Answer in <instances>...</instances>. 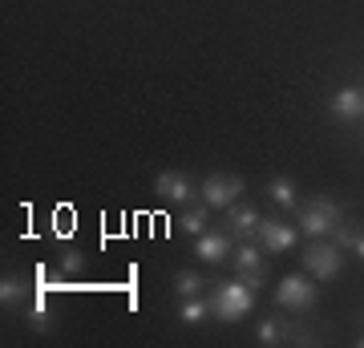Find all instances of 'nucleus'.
Segmentation results:
<instances>
[{
    "label": "nucleus",
    "mask_w": 364,
    "mask_h": 348,
    "mask_svg": "<svg viewBox=\"0 0 364 348\" xmlns=\"http://www.w3.org/2000/svg\"><path fill=\"white\" fill-rule=\"evenodd\" d=\"M251 308H255V288H247L243 280H235V284H223L219 292L210 296V312H215L223 324L243 320Z\"/></svg>",
    "instance_id": "f257e3e1"
},
{
    "label": "nucleus",
    "mask_w": 364,
    "mask_h": 348,
    "mask_svg": "<svg viewBox=\"0 0 364 348\" xmlns=\"http://www.w3.org/2000/svg\"><path fill=\"white\" fill-rule=\"evenodd\" d=\"M344 223V211H340L332 199H308L304 203V211H299V231L304 235H312V239H324V235H332Z\"/></svg>",
    "instance_id": "f03ea898"
},
{
    "label": "nucleus",
    "mask_w": 364,
    "mask_h": 348,
    "mask_svg": "<svg viewBox=\"0 0 364 348\" xmlns=\"http://www.w3.org/2000/svg\"><path fill=\"white\" fill-rule=\"evenodd\" d=\"M340 268H344L340 247H332V243L304 247V271H308L312 280H332V275H340Z\"/></svg>",
    "instance_id": "7ed1b4c3"
},
{
    "label": "nucleus",
    "mask_w": 364,
    "mask_h": 348,
    "mask_svg": "<svg viewBox=\"0 0 364 348\" xmlns=\"http://www.w3.org/2000/svg\"><path fill=\"white\" fill-rule=\"evenodd\" d=\"M316 300H320V292H316V284L308 275H287L284 284H279V292H275V304L279 308H291V312L312 308Z\"/></svg>",
    "instance_id": "20e7f679"
},
{
    "label": "nucleus",
    "mask_w": 364,
    "mask_h": 348,
    "mask_svg": "<svg viewBox=\"0 0 364 348\" xmlns=\"http://www.w3.org/2000/svg\"><path fill=\"white\" fill-rule=\"evenodd\" d=\"M203 203L215 206V211H227V206L243 194V179H235V174H210L207 182H203Z\"/></svg>",
    "instance_id": "39448f33"
},
{
    "label": "nucleus",
    "mask_w": 364,
    "mask_h": 348,
    "mask_svg": "<svg viewBox=\"0 0 364 348\" xmlns=\"http://www.w3.org/2000/svg\"><path fill=\"white\" fill-rule=\"evenodd\" d=\"M231 263H235V280H243L247 288H263V251L255 243H243L239 251L231 255Z\"/></svg>",
    "instance_id": "423d86ee"
},
{
    "label": "nucleus",
    "mask_w": 364,
    "mask_h": 348,
    "mask_svg": "<svg viewBox=\"0 0 364 348\" xmlns=\"http://www.w3.org/2000/svg\"><path fill=\"white\" fill-rule=\"evenodd\" d=\"M154 194H162L170 203H191L198 194V186L191 182V174H182V170H162L154 179Z\"/></svg>",
    "instance_id": "0eeeda50"
},
{
    "label": "nucleus",
    "mask_w": 364,
    "mask_h": 348,
    "mask_svg": "<svg viewBox=\"0 0 364 348\" xmlns=\"http://www.w3.org/2000/svg\"><path fill=\"white\" fill-rule=\"evenodd\" d=\"M255 239H259V247H267V251H287V247H296L299 227H291V223H279V219H263Z\"/></svg>",
    "instance_id": "6e6552de"
},
{
    "label": "nucleus",
    "mask_w": 364,
    "mask_h": 348,
    "mask_svg": "<svg viewBox=\"0 0 364 348\" xmlns=\"http://www.w3.org/2000/svg\"><path fill=\"white\" fill-rule=\"evenodd\" d=\"M195 255L207 263H231V235L223 231H203L195 239Z\"/></svg>",
    "instance_id": "1a4fd4ad"
},
{
    "label": "nucleus",
    "mask_w": 364,
    "mask_h": 348,
    "mask_svg": "<svg viewBox=\"0 0 364 348\" xmlns=\"http://www.w3.org/2000/svg\"><path fill=\"white\" fill-rule=\"evenodd\" d=\"M332 114L340 117V122H360L364 117V90H356V85H344V90L332 93Z\"/></svg>",
    "instance_id": "9d476101"
},
{
    "label": "nucleus",
    "mask_w": 364,
    "mask_h": 348,
    "mask_svg": "<svg viewBox=\"0 0 364 348\" xmlns=\"http://www.w3.org/2000/svg\"><path fill=\"white\" fill-rule=\"evenodd\" d=\"M259 215H255V206H227V227H231L239 239H255L259 235Z\"/></svg>",
    "instance_id": "9b49d317"
},
{
    "label": "nucleus",
    "mask_w": 364,
    "mask_h": 348,
    "mask_svg": "<svg viewBox=\"0 0 364 348\" xmlns=\"http://www.w3.org/2000/svg\"><path fill=\"white\" fill-rule=\"evenodd\" d=\"M255 336H259V344H284V340H291V328L279 316H267V320H259Z\"/></svg>",
    "instance_id": "f8f14e48"
},
{
    "label": "nucleus",
    "mask_w": 364,
    "mask_h": 348,
    "mask_svg": "<svg viewBox=\"0 0 364 348\" xmlns=\"http://www.w3.org/2000/svg\"><path fill=\"white\" fill-rule=\"evenodd\" d=\"M25 296H28V284L21 275H4V280H0V304H4V308H16Z\"/></svg>",
    "instance_id": "ddd939ff"
},
{
    "label": "nucleus",
    "mask_w": 364,
    "mask_h": 348,
    "mask_svg": "<svg viewBox=\"0 0 364 348\" xmlns=\"http://www.w3.org/2000/svg\"><path fill=\"white\" fill-rule=\"evenodd\" d=\"M267 194H272V203H279V206H299V199H296V182L287 179V174H279V179H272V186H267Z\"/></svg>",
    "instance_id": "4468645a"
},
{
    "label": "nucleus",
    "mask_w": 364,
    "mask_h": 348,
    "mask_svg": "<svg viewBox=\"0 0 364 348\" xmlns=\"http://www.w3.org/2000/svg\"><path fill=\"white\" fill-rule=\"evenodd\" d=\"M182 324H203L210 316V300H203V296H186L182 300Z\"/></svg>",
    "instance_id": "2eb2a0df"
},
{
    "label": "nucleus",
    "mask_w": 364,
    "mask_h": 348,
    "mask_svg": "<svg viewBox=\"0 0 364 348\" xmlns=\"http://www.w3.org/2000/svg\"><path fill=\"white\" fill-rule=\"evenodd\" d=\"M203 271H178V275H174V292H178L182 300L186 296H203Z\"/></svg>",
    "instance_id": "dca6fc26"
},
{
    "label": "nucleus",
    "mask_w": 364,
    "mask_h": 348,
    "mask_svg": "<svg viewBox=\"0 0 364 348\" xmlns=\"http://www.w3.org/2000/svg\"><path fill=\"white\" fill-rule=\"evenodd\" d=\"M178 227L191 235V239H198V235L207 231V203H203V206H191V211L178 219Z\"/></svg>",
    "instance_id": "f3484780"
},
{
    "label": "nucleus",
    "mask_w": 364,
    "mask_h": 348,
    "mask_svg": "<svg viewBox=\"0 0 364 348\" xmlns=\"http://www.w3.org/2000/svg\"><path fill=\"white\" fill-rule=\"evenodd\" d=\"M28 324H33L37 332H45V328H49V296H45V292H33V312H28Z\"/></svg>",
    "instance_id": "a211bd4d"
},
{
    "label": "nucleus",
    "mask_w": 364,
    "mask_h": 348,
    "mask_svg": "<svg viewBox=\"0 0 364 348\" xmlns=\"http://www.w3.org/2000/svg\"><path fill=\"white\" fill-rule=\"evenodd\" d=\"M61 271H81V255H61Z\"/></svg>",
    "instance_id": "6ab92c4d"
},
{
    "label": "nucleus",
    "mask_w": 364,
    "mask_h": 348,
    "mask_svg": "<svg viewBox=\"0 0 364 348\" xmlns=\"http://www.w3.org/2000/svg\"><path fill=\"white\" fill-rule=\"evenodd\" d=\"M352 247H356V255L364 259V235H352Z\"/></svg>",
    "instance_id": "aec40b11"
},
{
    "label": "nucleus",
    "mask_w": 364,
    "mask_h": 348,
    "mask_svg": "<svg viewBox=\"0 0 364 348\" xmlns=\"http://www.w3.org/2000/svg\"><path fill=\"white\" fill-rule=\"evenodd\" d=\"M360 344H364V340H360Z\"/></svg>",
    "instance_id": "412c9836"
}]
</instances>
